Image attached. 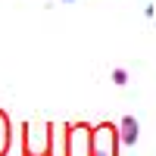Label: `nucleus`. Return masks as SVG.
I'll use <instances>...</instances> for the list:
<instances>
[{"label":"nucleus","mask_w":156,"mask_h":156,"mask_svg":"<svg viewBox=\"0 0 156 156\" xmlns=\"http://www.w3.org/2000/svg\"><path fill=\"white\" fill-rule=\"evenodd\" d=\"M6 147H9V125H6V115L0 112V156L6 153Z\"/></svg>","instance_id":"1"},{"label":"nucleus","mask_w":156,"mask_h":156,"mask_svg":"<svg viewBox=\"0 0 156 156\" xmlns=\"http://www.w3.org/2000/svg\"><path fill=\"white\" fill-rule=\"evenodd\" d=\"M125 140H128V144L137 140V125H134V119H125Z\"/></svg>","instance_id":"2"}]
</instances>
